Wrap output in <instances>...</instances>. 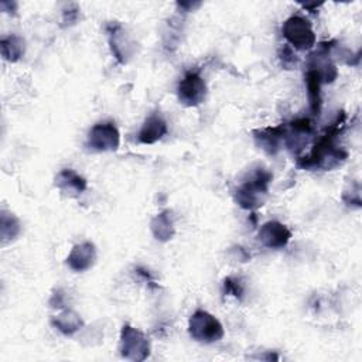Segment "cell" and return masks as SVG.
<instances>
[{"label":"cell","instance_id":"cell-1","mask_svg":"<svg viewBox=\"0 0 362 362\" xmlns=\"http://www.w3.org/2000/svg\"><path fill=\"white\" fill-rule=\"evenodd\" d=\"M272 181V174L263 168L252 171L249 178L245 180L235 192V201L239 206L245 209H255L263 205L269 192V182Z\"/></svg>","mask_w":362,"mask_h":362},{"label":"cell","instance_id":"cell-2","mask_svg":"<svg viewBox=\"0 0 362 362\" xmlns=\"http://www.w3.org/2000/svg\"><path fill=\"white\" fill-rule=\"evenodd\" d=\"M188 331L192 339L204 344H212L223 337L222 324L208 311H195L188 321Z\"/></svg>","mask_w":362,"mask_h":362},{"label":"cell","instance_id":"cell-3","mask_svg":"<svg viewBox=\"0 0 362 362\" xmlns=\"http://www.w3.org/2000/svg\"><path fill=\"white\" fill-rule=\"evenodd\" d=\"M284 38L300 51H307L315 44V34L308 20L300 16L288 17L281 27Z\"/></svg>","mask_w":362,"mask_h":362},{"label":"cell","instance_id":"cell-4","mask_svg":"<svg viewBox=\"0 0 362 362\" xmlns=\"http://www.w3.org/2000/svg\"><path fill=\"white\" fill-rule=\"evenodd\" d=\"M120 355L129 361H144L150 355V341L139 329L123 325L119 341Z\"/></svg>","mask_w":362,"mask_h":362},{"label":"cell","instance_id":"cell-5","mask_svg":"<svg viewBox=\"0 0 362 362\" xmlns=\"http://www.w3.org/2000/svg\"><path fill=\"white\" fill-rule=\"evenodd\" d=\"M120 144V134L117 127L110 122L96 123L88 134L86 147L92 151H115Z\"/></svg>","mask_w":362,"mask_h":362},{"label":"cell","instance_id":"cell-6","mask_svg":"<svg viewBox=\"0 0 362 362\" xmlns=\"http://www.w3.org/2000/svg\"><path fill=\"white\" fill-rule=\"evenodd\" d=\"M178 99L185 106H197L204 102L206 85L197 72H188L178 83Z\"/></svg>","mask_w":362,"mask_h":362},{"label":"cell","instance_id":"cell-7","mask_svg":"<svg viewBox=\"0 0 362 362\" xmlns=\"http://www.w3.org/2000/svg\"><path fill=\"white\" fill-rule=\"evenodd\" d=\"M291 238L288 228L277 221H269L259 230V240L270 249H281Z\"/></svg>","mask_w":362,"mask_h":362},{"label":"cell","instance_id":"cell-8","mask_svg":"<svg viewBox=\"0 0 362 362\" xmlns=\"http://www.w3.org/2000/svg\"><path fill=\"white\" fill-rule=\"evenodd\" d=\"M96 259V250L93 243L82 242L75 245L66 257V264L74 272H85L92 267Z\"/></svg>","mask_w":362,"mask_h":362},{"label":"cell","instance_id":"cell-9","mask_svg":"<svg viewBox=\"0 0 362 362\" xmlns=\"http://www.w3.org/2000/svg\"><path fill=\"white\" fill-rule=\"evenodd\" d=\"M57 188L69 197H76L86 189V180L71 168L61 170L55 177Z\"/></svg>","mask_w":362,"mask_h":362},{"label":"cell","instance_id":"cell-10","mask_svg":"<svg viewBox=\"0 0 362 362\" xmlns=\"http://www.w3.org/2000/svg\"><path fill=\"white\" fill-rule=\"evenodd\" d=\"M165 133H167V123L164 122V119L157 115H151L144 120L139 132V141L144 144H151L163 139Z\"/></svg>","mask_w":362,"mask_h":362},{"label":"cell","instance_id":"cell-11","mask_svg":"<svg viewBox=\"0 0 362 362\" xmlns=\"http://www.w3.org/2000/svg\"><path fill=\"white\" fill-rule=\"evenodd\" d=\"M126 33L119 25H112V31H109V44L113 55L119 62H126L127 57L130 55L129 48L132 47L130 40L124 35Z\"/></svg>","mask_w":362,"mask_h":362},{"label":"cell","instance_id":"cell-12","mask_svg":"<svg viewBox=\"0 0 362 362\" xmlns=\"http://www.w3.org/2000/svg\"><path fill=\"white\" fill-rule=\"evenodd\" d=\"M150 228L157 240L160 242L170 240L174 235V222L171 218V212L164 211L156 215L150 223Z\"/></svg>","mask_w":362,"mask_h":362},{"label":"cell","instance_id":"cell-13","mask_svg":"<svg viewBox=\"0 0 362 362\" xmlns=\"http://www.w3.org/2000/svg\"><path fill=\"white\" fill-rule=\"evenodd\" d=\"M52 325L62 334L65 335H71L74 332H76L78 329L82 328L83 321L79 317L78 313L72 311V310H65L61 314H58L57 317L52 318Z\"/></svg>","mask_w":362,"mask_h":362},{"label":"cell","instance_id":"cell-14","mask_svg":"<svg viewBox=\"0 0 362 362\" xmlns=\"http://www.w3.org/2000/svg\"><path fill=\"white\" fill-rule=\"evenodd\" d=\"M0 49H1V55L6 61L16 62L24 55L25 42L21 37L11 34L8 37H4L0 41Z\"/></svg>","mask_w":362,"mask_h":362},{"label":"cell","instance_id":"cell-15","mask_svg":"<svg viewBox=\"0 0 362 362\" xmlns=\"http://www.w3.org/2000/svg\"><path fill=\"white\" fill-rule=\"evenodd\" d=\"M307 81V89H308V98L311 103V109L314 113L320 112V105H321V98H320V86L322 83L320 75L314 69H308L305 75Z\"/></svg>","mask_w":362,"mask_h":362},{"label":"cell","instance_id":"cell-16","mask_svg":"<svg viewBox=\"0 0 362 362\" xmlns=\"http://www.w3.org/2000/svg\"><path fill=\"white\" fill-rule=\"evenodd\" d=\"M0 233H1V240L3 242L13 240L20 233V222L13 214L6 212V211L1 212Z\"/></svg>","mask_w":362,"mask_h":362},{"label":"cell","instance_id":"cell-17","mask_svg":"<svg viewBox=\"0 0 362 362\" xmlns=\"http://www.w3.org/2000/svg\"><path fill=\"white\" fill-rule=\"evenodd\" d=\"M223 288H225L226 294H232L235 297H242V294H243V287H242L240 281L238 279H233V277L225 279Z\"/></svg>","mask_w":362,"mask_h":362}]
</instances>
